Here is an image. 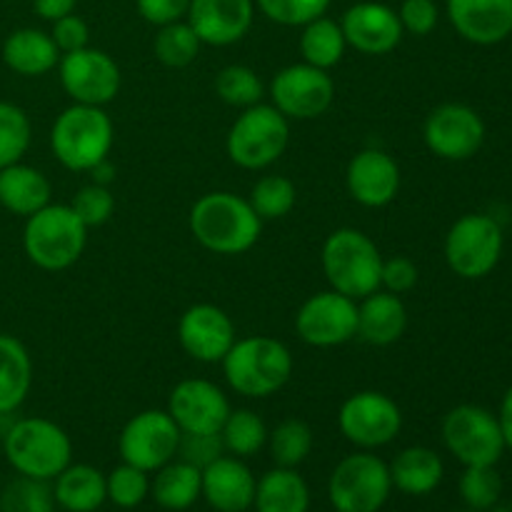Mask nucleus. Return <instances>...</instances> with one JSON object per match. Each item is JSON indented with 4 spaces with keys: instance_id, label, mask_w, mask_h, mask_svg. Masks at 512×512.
I'll list each match as a JSON object with an SVG mask.
<instances>
[{
    "instance_id": "f257e3e1",
    "label": "nucleus",
    "mask_w": 512,
    "mask_h": 512,
    "mask_svg": "<svg viewBox=\"0 0 512 512\" xmlns=\"http://www.w3.org/2000/svg\"><path fill=\"white\" fill-rule=\"evenodd\" d=\"M190 233L215 255H243L260 240L263 220L253 205L235 193H208L190 208Z\"/></svg>"
},
{
    "instance_id": "f03ea898",
    "label": "nucleus",
    "mask_w": 512,
    "mask_h": 512,
    "mask_svg": "<svg viewBox=\"0 0 512 512\" xmlns=\"http://www.w3.org/2000/svg\"><path fill=\"white\" fill-rule=\"evenodd\" d=\"M223 375L230 388L245 398H270L293 378V353L268 335L238 338L223 358Z\"/></svg>"
},
{
    "instance_id": "7ed1b4c3",
    "label": "nucleus",
    "mask_w": 512,
    "mask_h": 512,
    "mask_svg": "<svg viewBox=\"0 0 512 512\" xmlns=\"http://www.w3.org/2000/svg\"><path fill=\"white\" fill-rule=\"evenodd\" d=\"M3 453L15 473L45 483L73 463L70 435L48 418H23L10 425L3 438Z\"/></svg>"
},
{
    "instance_id": "20e7f679",
    "label": "nucleus",
    "mask_w": 512,
    "mask_h": 512,
    "mask_svg": "<svg viewBox=\"0 0 512 512\" xmlns=\"http://www.w3.org/2000/svg\"><path fill=\"white\" fill-rule=\"evenodd\" d=\"M113 143V120L98 105L73 103L55 118L50 130L55 160L73 173H90L95 165L108 160Z\"/></svg>"
},
{
    "instance_id": "39448f33",
    "label": "nucleus",
    "mask_w": 512,
    "mask_h": 512,
    "mask_svg": "<svg viewBox=\"0 0 512 512\" xmlns=\"http://www.w3.org/2000/svg\"><path fill=\"white\" fill-rule=\"evenodd\" d=\"M88 243V225L70 205L48 203L25 218L23 250L30 263L48 273L68 270L83 255Z\"/></svg>"
},
{
    "instance_id": "423d86ee",
    "label": "nucleus",
    "mask_w": 512,
    "mask_h": 512,
    "mask_svg": "<svg viewBox=\"0 0 512 512\" xmlns=\"http://www.w3.org/2000/svg\"><path fill=\"white\" fill-rule=\"evenodd\" d=\"M325 280L330 288L348 295L353 300H363L365 295L380 290V270L383 255L373 238L355 228H340L325 238L323 253Z\"/></svg>"
},
{
    "instance_id": "0eeeda50",
    "label": "nucleus",
    "mask_w": 512,
    "mask_h": 512,
    "mask_svg": "<svg viewBox=\"0 0 512 512\" xmlns=\"http://www.w3.org/2000/svg\"><path fill=\"white\" fill-rule=\"evenodd\" d=\"M290 140V120L275 105L258 103L235 118L225 138L228 158L238 168L265 170L280 160Z\"/></svg>"
},
{
    "instance_id": "6e6552de",
    "label": "nucleus",
    "mask_w": 512,
    "mask_h": 512,
    "mask_svg": "<svg viewBox=\"0 0 512 512\" xmlns=\"http://www.w3.org/2000/svg\"><path fill=\"white\" fill-rule=\"evenodd\" d=\"M505 235L495 218L485 213H465L445 235V263L458 278H488L500 263Z\"/></svg>"
},
{
    "instance_id": "1a4fd4ad",
    "label": "nucleus",
    "mask_w": 512,
    "mask_h": 512,
    "mask_svg": "<svg viewBox=\"0 0 512 512\" xmlns=\"http://www.w3.org/2000/svg\"><path fill=\"white\" fill-rule=\"evenodd\" d=\"M390 493L388 463L370 450L340 460L328 480V500L335 512H380Z\"/></svg>"
},
{
    "instance_id": "9d476101",
    "label": "nucleus",
    "mask_w": 512,
    "mask_h": 512,
    "mask_svg": "<svg viewBox=\"0 0 512 512\" xmlns=\"http://www.w3.org/2000/svg\"><path fill=\"white\" fill-rule=\"evenodd\" d=\"M443 443L455 460L470 465H498L505 453L498 415L480 405H458L443 418Z\"/></svg>"
},
{
    "instance_id": "9b49d317",
    "label": "nucleus",
    "mask_w": 512,
    "mask_h": 512,
    "mask_svg": "<svg viewBox=\"0 0 512 512\" xmlns=\"http://www.w3.org/2000/svg\"><path fill=\"white\" fill-rule=\"evenodd\" d=\"M338 425L355 448L375 450L398 438L403 430V410L380 390H360L340 405Z\"/></svg>"
},
{
    "instance_id": "f8f14e48",
    "label": "nucleus",
    "mask_w": 512,
    "mask_h": 512,
    "mask_svg": "<svg viewBox=\"0 0 512 512\" xmlns=\"http://www.w3.org/2000/svg\"><path fill=\"white\" fill-rule=\"evenodd\" d=\"M180 428L170 418L168 410H143L123 425L118 438V453L123 463L135 465L145 473H155L170 460H175L180 448Z\"/></svg>"
},
{
    "instance_id": "ddd939ff",
    "label": "nucleus",
    "mask_w": 512,
    "mask_h": 512,
    "mask_svg": "<svg viewBox=\"0 0 512 512\" xmlns=\"http://www.w3.org/2000/svg\"><path fill=\"white\" fill-rule=\"evenodd\" d=\"M295 333L313 348H338L350 343L358 338V300L333 288L310 295L295 315Z\"/></svg>"
},
{
    "instance_id": "4468645a",
    "label": "nucleus",
    "mask_w": 512,
    "mask_h": 512,
    "mask_svg": "<svg viewBox=\"0 0 512 512\" xmlns=\"http://www.w3.org/2000/svg\"><path fill=\"white\" fill-rule=\"evenodd\" d=\"M423 140L435 158L463 163L483 148L485 123L478 110L470 105L443 103L430 110L425 118Z\"/></svg>"
},
{
    "instance_id": "2eb2a0df",
    "label": "nucleus",
    "mask_w": 512,
    "mask_h": 512,
    "mask_svg": "<svg viewBox=\"0 0 512 512\" xmlns=\"http://www.w3.org/2000/svg\"><path fill=\"white\" fill-rule=\"evenodd\" d=\"M270 100L288 120H313L328 113L335 100V83L328 70L295 63L270 80Z\"/></svg>"
},
{
    "instance_id": "dca6fc26",
    "label": "nucleus",
    "mask_w": 512,
    "mask_h": 512,
    "mask_svg": "<svg viewBox=\"0 0 512 512\" xmlns=\"http://www.w3.org/2000/svg\"><path fill=\"white\" fill-rule=\"evenodd\" d=\"M60 85L73 103L80 105H108L120 93L118 63L105 50L80 48L60 55L58 63Z\"/></svg>"
},
{
    "instance_id": "f3484780",
    "label": "nucleus",
    "mask_w": 512,
    "mask_h": 512,
    "mask_svg": "<svg viewBox=\"0 0 512 512\" xmlns=\"http://www.w3.org/2000/svg\"><path fill=\"white\" fill-rule=\"evenodd\" d=\"M230 410L228 395L203 378L180 380L168 398V415L183 435H220Z\"/></svg>"
},
{
    "instance_id": "a211bd4d",
    "label": "nucleus",
    "mask_w": 512,
    "mask_h": 512,
    "mask_svg": "<svg viewBox=\"0 0 512 512\" xmlns=\"http://www.w3.org/2000/svg\"><path fill=\"white\" fill-rule=\"evenodd\" d=\"M235 340V323L218 305L195 303L180 315L178 343L198 363H223Z\"/></svg>"
},
{
    "instance_id": "6ab92c4d",
    "label": "nucleus",
    "mask_w": 512,
    "mask_h": 512,
    "mask_svg": "<svg viewBox=\"0 0 512 512\" xmlns=\"http://www.w3.org/2000/svg\"><path fill=\"white\" fill-rule=\"evenodd\" d=\"M340 28L350 48L363 55L393 53L405 35L398 10L385 3H375V0L350 5L340 18Z\"/></svg>"
},
{
    "instance_id": "aec40b11",
    "label": "nucleus",
    "mask_w": 512,
    "mask_h": 512,
    "mask_svg": "<svg viewBox=\"0 0 512 512\" xmlns=\"http://www.w3.org/2000/svg\"><path fill=\"white\" fill-rule=\"evenodd\" d=\"M400 165L380 148H365L353 155L345 170L350 198L363 208H385L400 193Z\"/></svg>"
},
{
    "instance_id": "412c9836",
    "label": "nucleus",
    "mask_w": 512,
    "mask_h": 512,
    "mask_svg": "<svg viewBox=\"0 0 512 512\" xmlns=\"http://www.w3.org/2000/svg\"><path fill=\"white\" fill-rule=\"evenodd\" d=\"M255 18V0H190L185 20L203 45L225 48L248 35Z\"/></svg>"
},
{
    "instance_id": "4be33fe9",
    "label": "nucleus",
    "mask_w": 512,
    "mask_h": 512,
    "mask_svg": "<svg viewBox=\"0 0 512 512\" xmlns=\"http://www.w3.org/2000/svg\"><path fill=\"white\" fill-rule=\"evenodd\" d=\"M455 33L473 45H498L512 35V0H448Z\"/></svg>"
},
{
    "instance_id": "5701e85b",
    "label": "nucleus",
    "mask_w": 512,
    "mask_h": 512,
    "mask_svg": "<svg viewBox=\"0 0 512 512\" xmlns=\"http://www.w3.org/2000/svg\"><path fill=\"white\" fill-rule=\"evenodd\" d=\"M253 470L235 455H220L218 460L203 468V495L205 503L218 512H245L253 508L255 500Z\"/></svg>"
},
{
    "instance_id": "b1692460",
    "label": "nucleus",
    "mask_w": 512,
    "mask_h": 512,
    "mask_svg": "<svg viewBox=\"0 0 512 512\" xmlns=\"http://www.w3.org/2000/svg\"><path fill=\"white\" fill-rule=\"evenodd\" d=\"M408 328V310L400 295L375 290L358 303V338L368 345H393Z\"/></svg>"
},
{
    "instance_id": "393cba45",
    "label": "nucleus",
    "mask_w": 512,
    "mask_h": 512,
    "mask_svg": "<svg viewBox=\"0 0 512 512\" xmlns=\"http://www.w3.org/2000/svg\"><path fill=\"white\" fill-rule=\"evenodd\" d=\"M3 63L23 78H38L58 68L60 50L45 30L18 28L5 38Z\"/></svg>"
},
{
    "instance_id": "a878e982",
    "label": "nucleus",
    "mask_w": 512,
    "mask_h": 512,
    "mask_svg": "<svg viewBox=\"0 0 512 512\" xmlns=\"http://www.w3.org/2000/svg\"><path fill=\"white\" fill-rule=\"evenodd\" d=\"M388 470L393 488L405 495H413V498H423V495L438 490L445 475L443 458L425 445L400 450L393 463L388 465Z\"/></svg>"
},
{
    "instance_id": "bb28decb",
    "label": "nucleus",
    "mask_w": 512,
    "mask_h": 512,
    "mask_svg": "<svg viewBox=\"0 0 512 512\" xmlns=\"http://www.w3.org/2000/svg\"><path fill=\"white\" fill-rule=\"evenodd\" d=\"M50 203V180L33 165L20 163L0 170V205L13 215L38 213Z\"/></svg>"
},
{
    "instance_id": "cd10ccee",
    "label": "nucleus",
    "mask_w": 512,
    "mask_h": 512,
    "mask_svg": "<svg viewBox=\"0 0 512 512\" xmlns=\"http://www.w3.org/2000/svg\"><path fill=\"white\" fill-rule=\"evenodd\" d=\"M55 505L65 512H95L103 508L108 500L105 490V475L98 468L85 463H70L63 473L55 478L53 485Z\"/></svg>"
},
{
    "instance_id": "c85d7f7f",
    "label": "nucleus",
    "mask_w": 512,
    "mask_h": 512,
    "mask_svg": "<svg viewBox=\"0 0 512 512\" xmlns=\"http://www.w3.org/2000/svg\"><path fill=\"white\" fill-rule=\"evenodd\" d=\"M33 385V360L13 335L0 333V415H10L25 403Z\"/></svg>"
},
{
    "instance_id": "c756f323",
    "label": "nucleus",
    "mask_w": 512,
    "mask_h": 512,
    "mask_svg": "<svg viewBox=\"0 0 512 512\" xmlns=\"http://www.w3.org/2000/svg\"><path fill=\"white\" fill-rule=\"evenodd\" d=\"M255 512H308L310 488L295 468H278L265 473L255 485Z\"/></svg>"
},
{
    "instance_id": "7c9ffc66",
    "label": "nucleus",
    "mask_w": 512,
    "mask_h": 512,
    "mask_svg": "<svg viewBox=\"0 0 512 512\" xmlns=\"http://www.w3.org/2000/svg\"><path fill=\"white\" fill-rule=\"evenodd\" d=\"M150 495L163 510L183 512L193 508L203 495V470L185 460H170L168 465L155 470Z\"/></svg>"
},
{
    "instance_id": "2f4dec72",
    "label": "nucleus",
    "mask_w": 512,
    "mask_h": 512,
    "mask_svg": "<svg viewBox=\"0 0 512 512\" xmlns=\"http://www.w3.org/2000/svg\"><path fill=\"white\" fill-rule=\"evenodd\" d=\"M345 50H348V40H345L343 28H340V20L320 15V18L303 25V33H300L303 63L315 65L320 70H330L343 60Z\"/></svg>"
},
{
    "instance_id": "473e14b6",
    "label": "nucleus",
    "mask_w": 512,
    "mask_h": 512,
    "mask_svg": "<svg viewBox=\"0 0 512 512\" xmlns=\"http://www.w3.org/2000/svg\"><path fill=\"white\" fill-rule=\"evenodd\" d=\"M268 433V425L258 413L240 408L230 410L228 420L220 428V440H223L225 453L235 455V458H253L268 445Z\"/></svg>"
},
{
    "instance_id": "72a5a7b5",
    "label": "nucleus",
    "mask_w": 512,
    "mask_h": 512,
    "mask_svg": "<svg viewBox=\"0 0 512 512\" xmlns=\"http://www.w3.org/2000/svg\"><path fill=\"white\" fill-rule=\"evenodd\" d=\"M313 430L305 420L288 418L268 433L270 458L278 468H298L313 453Z\"/></svg>"
},
{
    "instance_id": "f704fd0d",
    "label": "nucleus",
    "mask_w": 512,
    "mask_h": 512,
    "mask_svg": "<svg viewBox=\"0 0 512 512\" xmlns=\"http://www.w3.org/2000/svg\"><path fill=\"white\" fill-rule=\"evenodd\" d=\"M200 45L203 43L188 20H175V23L160 25L153 40V53L168 68H185L198 58Z\"/></svg>"
},
{
    "instance_id": "c9c22d12",
    "label": "nucleus",
    "mask_w": 512,
    "mask_h": 512,
    "mask_svg": "<svg viewBox=\"0 0 512 512\" xmlns=\"http://www.w3.org/2000/svg\"><path fill=\"white\" fill-rule=\"evenodd\" d=\"M248 203L258 213L260 220H280L298 203L295 183L285 175H263L250 190Z\"/></svg>"
},
{
    "instance_id": "e433bc0d",
    "label": "nucleus",
    "mask_w": 512,
    "mask_h": 512,
    "mask_svg": "<svg viewBox=\"0 0 512 512\" xmlns=\"http://www.w3.org/2000/svg\"><path fill=\"white\" fill-rule=\"evenodd\" d=\"M215 93L225 105L245 110L250 105L263 103L265 85L260 75L248 65H228L215 78Z\"/></svg>"
},
{
    "instance_id": "4c0bfd02",
    "label": "nucleus",
    "mask_w": 512,
    "mask_h": 512,
    "mask_svg": "<svg viewBox=\"0 0 512 512\" xmlns=\"http://www.w3.org/2000/svg\"><path fill=\"white\" fill-rule=\"evenodd\" d=\"M460 498L475 512H488L503 498V478L495 465H470L460 475Z\"/></svg>"
},
{
    "instance_id": "58836bf2",
    "label": "nucleus",
    "mask_w": 512,
    "mask_h": 512,
    "mask_svg": "<svg viewBox=\"0 0 512 512\" xmlns=\"http://www.w3.org/2000/svg\"><path fill=\"white\" fill-rule=\"evenodd\" d=\"M30 138L33 128L25 110L0 100V170L23 160L30 148Z\"/></svg>"
},
{
    "instance_id": "ea45409f",
    "label": "nucleus",
    "mask_w": 512,
    "mask_h": 512,
    "mask_svg": "<svg viewBox=\"0 0 512 512\" xmlns=\"http://www.w3.org/2000/svg\"><path fill=\"white\" fill-rule=\"evenodd\" d=\"M53 488L45 480L23 478L5 485L0 493V512H53Z\"/></svg>"
},
{
    "instance_id": "a19ab883",
    "label": "nucleus",
    "mask_w": 512,
    "mask_h": 512,
    "mask_svg": "<svg viewBox=\"0 0 512 512\" xmlns=\"http://www.w3.org/2000/svg\"><path fill=\"white\" fill-rule=\"evenodd\" d=\"M150 473L135 468V465H118L105 475V490L108 500L123 510H133L150 495Z\"/></svg>"
},
{
    "instance_id": "79ce46f5",
    "label": "nucleus",
    "mask_w": 512,
    "mask_h": 512,
    "mask_svg": "<svg viewBox=\"0 0 512 512\" xmlns=\"http://www.w3.org/2000/svg\"><path fill=\"white\" fill-rule=\"evenodd\" d=\"M330 3L333 0H255L265 18L285 28H303L328 13Z\"/></svg>"
},
{
    "instance_id": "37998d69",
    "label": "nucleus",
    "mask_w": 512,
    "mask_h": 512,
    "mask_svg": "<svg viewBox=\"0 0 512 512\" xmlns=\"http://www.w3.org/2000/svg\"><path fill=\"white\" fill-rule=\"evenodd\" d=\"M70 208L75 210V215H78L88 228H98V225L108 223L110 215H113L115 198L113 193H110L108 185L90 183L75 193Z\"/></svg>"
},
{
    "instance_id": "c03bdc74",
    "label": "nucleus",
    "mask_w": 512,
    "mask_h": 512,
    "mask_svg": "<svg viewBox=\"0 0 512 512\" xmlns=\"http://www.w3.org/2000/svg\"><path fill=\"white\" fill-rule=\"evenodd\" d=\"M398 18L405 33L425 38V35H430L438 28L440 10L435 5V0H403V5L398 10Z\"/></svg>"
},
{
    "instance_id": "a18cd8bd",
    "label": "nucleus",
    "mask_w": 512,
    "mask_h": 512,
    "mask_svg": "<svg viewBox=\"0 0 512 512\" xmlns=\"http://www.w3.org/2000/svg\"><path fill=\"white\" fill-rule=\"evenodd\" d=\"M225 453L223 440L220 435H183L180 438L178 455L185 463L195 465V468H208L213 460H218Z\"/></svg>"
},
{
    "instance_id": "49530a36",
    "label": "nucleus",
    "mask_w": 512,
    "mask_h": 512,
    "mask_svg": "<svg viewBox=\"0 0 512 512\" xmlns=\"http://www.w3.org/2000/svg\"><path fill=\"white\" fill-rule=\"evenodd\" d=\"M418 285V265L405 255H395V258H383V270H380V288L388 293L403 295Z\"/></svg>"
},
{
    "instance_id": "de8ad7c7",
    "label": "nucleus",
    "mask_w": 512,
    "mask_h": 512,
    "mask_svg": "<svg viewBox=\"0 0 512 512\" xmlns=\"http://www.w3.org/2000/svg\"><path fill=\"white\" fill-rule=\"evenodd\" d=\"M50 38H53V43L58 45L60 55H65V53H73V50L88 48L90 28L80 15L70 13L65 15V18L55 20L53 30H50Z\"/></svg>"
},
{
    "instance_id": "09e8293b",
    "label": "nucleus",
    "mask_w": 512,
    "mask_h": 512,
    "mask_svg": "<svg viewBox=\"0 0 512 512\" xmlns=\"http://www.w3.org/2000/svg\"><path fill=\"white\" fill-rule=\"evenodd\" d=\"M140 18L150 25H168L175 20H185L190 0H135Z\"/></svg>"
},
{
    "instance_id": "8fccbe9b",
    "label": "nucleus",
    "mask_w": 512,
    "mask_h": 512,
    "mask_svg": "<svg viewBox=\"0 0 512 512\" xmlns=\"http://www.w3.org/2000/svg\"><path fill=\"white\" fill-rule=\"evenodd\" d=\"M75 5H78V0H33L35 15L48 20V23H55V20L75 13Z\"/></svg>"
},
{
    "instance_id": "3c124183",
    "label": "nucleus",
    "mask_w": 512,
    "mask_h": 512,
    "mask_svg": "<svg viewBox=\"0 0 512 512\" xmlns=\"http://www.w3.org/2000/svg\"><path fill=\"white\" fill-rule=\"evenodd\" d=\"M498 423H500V430H503L505 448L512 450V385L508 390H505L503 400H500Z\"/></svg>"
},
{
    "instance_id": "603ef678",
    "label": "nucleus",
    "mask_w": 512,
    "mask_h": 512,
    "mask_svg": "<svg viewBox=\"0 0 512 512\" xmlns=\"http://www.w3.org/2000/svg\"><path fill=\"white\" fill-rule=\"evenodd\" d=\"M90 175H93V183L110 185L115 180V165L110 163V158H108V160H103V163L95 165V168L90 170Z\"/></svg>"
},
{
    "instance_id": "864d4df0",
    "label": "nucleus",
    "mask_w": 512,
    "mask_h": 512,
    "mask_svg": "<svg viewBox=\"0 0 512 512\" xmlns=\"http://www.w3.org/2000/svg\"><path fill=\"white\" fill-rule=\"evenodd\" d=\"M490 510H493V512H512V508H510V505H495V508H490Z\"/></svg>"
},
{
    "instance_id": "5fc2aeb1",
    "label": "nucleus",
    "mask_w": 512,
    "mask_h": 512,
    "mask_svg": "<svg viewBox=\"0 0 512 512\" xmlns=\"http://www.w3.org/2000/svg\"><path fill=\"white\" fill-rule=\"evenodd\" d=\"M465 512H475V510H465Z\"/></svg>"
}]
</instances>
